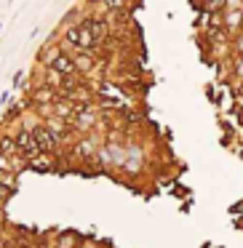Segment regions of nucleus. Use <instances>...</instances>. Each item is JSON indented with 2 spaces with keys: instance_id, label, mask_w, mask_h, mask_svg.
<instances>
[{
  "instance_id": "nucleus-1",
  "label": "nucleus",
  "mask_w": 243,
  "mask_h": 248,
  "mask_svg": "<svg viewBox=\"0 0 243 248\" xmlns=\"http://www.w3.org/2000/svg\"><path fill=\"white\" fill-rule=\"evenodd\" d=\"M104 30H107V24L104 22H97V19H86V22L81 24H72V27L65 30V40L72 46H78V48H91V46L99 43V38L104 35Z\"/></svg>"
},
{
  "instance_id": "nucleus-7",
  "label": "nucleus",
  "mask_w": 243,
  "mask_h": 248,
  "mask_svg": "<svg viewBox=\"0 0 243 248\" xmlns=\"http://www.w3.org/2000/svg\"><path fill=\"white\" fill-rule=\"evenodd\" d=\"M102 3H104L107 8H123V3H126V0H102Z\"/></svg>"
},
{
  "instance_id": "nucleus-4",
  "label": "nucleus",
  "mask_w": 243,
  "mask_h": 248,
  "mask_svg": "<svg viewBox=\"0 0 243 248\" xmlns=\"http://www.w3.org/2000/svg\"><path fill=\"white\" fill-rule=\"evenodd\" d=\"M72 62H75L78 72H91L94 70V59L83 51V54H72Z\"/></svg>"
},
{
  "instance_id": "nucleus-6",
  "label": "nucleus",
  "mask_w": 243,
  "mask_h": 248,
  "mask_svg": "<svg viewBox=\"0 0 243 248\" xmlns=\"http://www.w3.org/2000/svg\"><path fill=\"white\" fill-rule=\"evenodd\" d=\"M11 192H14V187H11V184H6L3 179H0V205H3L8 198H11Z\"/></svg>"
},
{
  "instance_id": "nucleus-3",
  "label": "nucleus",
  "mask_w": 243,
  "mask_h": 248,
  "mask_svg": "<svg viewBox=\"0 0 243 248\" xmlns=\"http://www.w3.org/2000/svg\"><path fill=\"white\" fill-rule=\"evenodd\" d=\"M222 19H225V30L230 35H238L243 27V8H225L222 11Z\"/></svg>"
},
{
  "instance_id": "nucleus-8",
  "label": "nucleus",
  "mask_w": 243,
  "mask_h": 248,
  "mask_svg": "<svg viewBox=\"0 0 243 248\" xmlns=\"http://www.w3.org/2000/svg\"><path fill=\"white\" fill-rule=\"evenodd\" d=\"M88 3H102V0H88Z\"/></svg>"
},
{
  "instance_id": "nucleus-2",
  "label": "nucleus",
  "mask_w": 243,
  "mask_h": 248,
  "mask_svg": "<svg viewBox=\"0 0 243 248\" xmlns=\"http://www.w3.org/2000/svg\"><path fill=\"white\" fill-rule=\"evenodd\" d=\"M43 64L51 67V70H56V72H62V75H67V78H75L78 75V67H75V62H72V56H67L65 51H59V48H49V51H46Z\"/></svg>"
},
{
  "instance_id": "nucleus-5",
  "label": "nucleus",
  "mask_w": 243,
  "mask_h": 248,
  "mask_svg": "<svg viewBox=\"0 0 243 248\" xmlns=\"http://www.w3.org/2000/svg\"><path fill=\"white\" fill-rule=\"evenodd\" d=\"M203 8L209 14H219V11L227 8V0H203Z\"/></svg>"
}]
</instances>
